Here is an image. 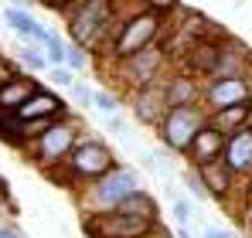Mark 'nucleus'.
<instances>
[{
	"label": "nucleus",
	"mask_w": 252,
	"mask_h": 238,
	"mask_svg": "<svg viewBox=\"0 0 252 238\" xmlns=\"http://www.w3.org/2000/svg\"><path fill=\"white\" fill-rule=\"evenodd\" d=\"M201 238H232L228 232H221V228H205V235Z\"/></svg>",
	"instance_id": "2f4dec72"
},
{
	"label": "nucleus",
	"mask_w": 252,
	"mask_h": 238,
	"mask_svg": "<svg viewBox=\"0 0 252 238\" xmlns=\"http://www.w3.org/2000/svg\"><path fill=\"white\" fill-rule=\"evenodd\" d=\"M225 143H228V136L221 129H215L211 122H205V129L194 136V143L184 157L191 160V167H205V163H215L225 157Z\"/></svg>",
	"instance_id": "9b49d317"
},
{
	"label": "nucleus",
	"mask_w": 252,
	"mask_h": 238,
	"mask_svg": "<svg viewBox=\"0 0 252 238\" xmlns=\"http://www.w3.org/2000/svg\"><path fill=\"white\" fill-rule=\"evenodd\" d=\"M205 122H208V109L201 102L198 106H170L157 129H160L164 147H170L174 153H188L194 136L205 129Z\"/></svg>",
	"instance_id": "20e7f679"
},
{
	"label": "nucleus",
	"mask_w": 252,
	"mask_h": 238,
	"mask_svg": "<svg viewBox=\"0 0 252 238\" xmlns=\"http://www.w3.org/2000/svg\"><path fill=\"white\" fill-rule=\"evenodd\" d=\"M167 65L170 55L164 44H150L129 58H120V79L129 89H143V85H157V82L167 79Z\"/></svg>",
	"instance_id": "0eeeda50"
},
{
	"label": "nucleus",
	"mask_w": 252,
	"mask_h": 238,
	"mask_svg": "<svg viewBox=\"0 0 252 238\" xmlns=\"http://www.w3.org/2000/svg\"><path fill=\"white\" fill-rule=\"evenodd\" d=\"M174 221H177V225H188V221H191V204L184 198L174 201Z\"/></svg>",
	"instance_id": "bb28decb"
},
{
	"label": "nucleus",
	"mask_w": 252,
	"mask_h": 238,
	"mask_svg": "<svg viewBox=\"0 0 252 238\" xmlns=\"http://www.w3.org/2000/svg\"><path fill=\"white\" fill-rule=\"evenodd\" d=\"M3 21H7V24H10L21 38H31V41H38V44H44V41L51 38V31H48V28H41V24H38L28 10H21V7H10V10L3 14Z\"/></svg>",
	"instance_id": "a211bd4d"
},
{
	"label": "nucleus",
	"mask_w": 252,
	"mask_h": 238,
	"mask_svg": "<svg viewBox=\"0 0 252 238\" xmlns=\"http://www.w3.org/2000/svg\"><path fill=\"white\" fill-rule=\"evenodd\" d=\"M82 228L89 238H147L157 232V221L136 218L126 211H106V214H82Z\"/></svg>",
	"instance_id": "6e6552de"
},
{
	"label": "nucleus",
	"mask_w": 252,
	"mask_h": 238,
	"mask_svg": "<svg viewBox=\"0 0 252 238\" xmlns=\"http://www.w3.org/2000/svg\"><path fill=\"white\" fill-rule=\"evenodd\" d=\"M38 3H44V7H51V10H68L75 0H38Z\"/></svg>",
	"instance_id": "c85d7f7f"
},
{
	"label": "nucleus",
	"mask_w": 252,
	"mask_h": 238,
	"mask_svg": "<svg viewBox=\"0 0 252 238\" xmlns=\"http://www.w3.org/2000/svg\"><path fill=\"white\" fill-rule=\"evenodd\" d=\"M208 122L215 126V129H221L225 136H232V133L252 126V102L232 106V109H215V113H208Z\"/></svg>",
	"instance_id": "dca6fc26"
},
{
	"label": "nucleus",
	"mask_w": 252,
	"mask_h": 238,
	"mask_svg": "<svg viewBox=\"0 0 252 238\" xmlns=\"http://www.w3.org/2000/svg\"><path fill=\"white\" fill-rule=\"evenodd\" d=\"M17 61H21V65H28L31 72H48V68H51L48 55H41V51H38V48H31V44H21V48H17Z\"/></svg>",
	"instance_id": "aec40b11"
},
{
	"label": "nucleus",
	"mask_w": 252,
	"mask_h": 238,
	"mask_svg": "<svg viewBox=\"0 0 252 238\" xmlns=\"http://www.w3.org/2000/svg\"><path fill=\"white\" fill-rule=\"evenodd\" d=\"M225 163L232 167V174L239 177V180H246L252 174V126L246 129H239V133H232L228 136V143H225Z\"/></svg>",
	"instance_id": "ddd939ff"
},
{
	"label": "nucleus",
	"mask_w": 252,
	"mask_h": 238,
	"mask_svg": "<svg viewBox=\"0 0 252 238\" xmlns=\"http://www.w3.org/2000/svg\"><path fill=\"white\" fill-rule=\"evenodd\" d=\"M201 92H205V82H198V75H191V72H174L164 79L167 106H198Z\"/></svg>",
	"instance_id": "f8f14e48"
},
{
	"label": "nucleus",
	"mask_w": 252,
	"mask_h": 238,
	"mask_svg": "<svg viewBox=\"0 0 252 238\" xmlns=\"http://www.w3.org/2000/svg\"><path fill=\"white\" fill-rule=\"evenodd\" d=\"M129 106H133V116L140 119L143 126H160L164 113L170 109L167 95H164V82H157V85H143V89H133Z\"/></svg>",
	"instance_id": "9d476101"
},
{
	"label": "nucleus",
	"mask_w": 252,
	"mask_h": 238,
	"mask_svg": "<svg viewBox=\"0 0 252 238\" xmlns=\"http://www.w3.org/2000/svg\"><path fill=\"white\" fill-rule=\"evenodd\" d=\"M184 180H188V187H191V194H194V198H211V194H208V184H205V177H201V170H198V167H191V170L184 174Z\"/></svg>",
	"instance_id": "4be33fe9"
},
{
	"label": "nucleus",
	"mask_w": 252,
	"mask_h": 238,
	"mask_svg": "<svg viewBox=\"0 0 252 238\" xmlns=\"http://www.w3.org/2000/svg\"><path fill=\"white\" fill-rule=\"evenodd\" d=\"M242 194H246V198H252V174L246 177V184H242Z\"/></svg>",
	"instance_id": "473e14b6"
},
{
	"label": "nucleus",
	"mask_w": 252,
	"mask_h": 238,
	"mask_svg": "<svg viewBox=\"0 0 252 238\" xmlns=\"http://www.w3.org/2000/svg\"><path fill=\"white\" fill-rule=\"evenodd\" d=\"M65 65H68L72 72H79V68H85V48L79 44V41H72V44L65 48Z\"/></svg>",
	"instance_id": "5701e85b"
},
{
	"label": "nucleus",
	"mask_w": 252,
	"mask_h": 238,
	"mask_svg": "<svg viewBox=\"0 0 252 238\" xmlns=\"http://www.w3.org/2000/svg\"><path fill=\"white\" fill-rule=\"evenodd\" d=\"M62 167L68 170L72 184H92V180H99L102 174H109L116 167V157L102 140H79Z\"/></svg>",
	"instance_id": "423d86ee"
},
{
	"label": "nucleus",
	"mask_w": 252,
	"mask_h": 238,
	"mask_svg": "<svg viewBox=\"0 0 252 238\" xmlns=\"http://www.w3.org/2000/svg\"><path fill=\"white\" fill-rule=\"evenodd\" d=\"M198 170H201V177H205V184H208V194L215 201H228V198H232V191H235L239 177L232 174V167H228L225 160L205 163V167H198Z\"/></svg>",
	"instance_id": "2eb2a0df"
},
{
	"label": "nucleus",
	"mask_w": 252,
	"mask_h": 238,
	"mask_svg": "<svg viewBox=\"0 0 252 238\" xmlns=\"http://www.w3.org/2000/svg\"><path fill=\"white\" fill-rule=\"evenodd\" d=\"M120 211H126V214H136V218H150V221H157V201L150 198L147 191H136L133 198H126Z\"/></svg>",
	"instance_id": "6ab92c4d"
},
{
	"label": "nucleus",
	"mask_w": 252,
	"mask_h": 238,
	"mask_svg": "<svg viewBox=\"0 0 252 238\" xmlns=\"http://www.w3.org/2000/svg\"><path fill=\"white\" fill-rule=\"evenodd\" d=\"M177 238H191V235H188V228H184V225H177Z\"/></svg>",
	"instance_id": "f704fd0d"
},
{
	"label": "nucleus",
	"mask_w": 252,
	"mask_h": 238,
	"mask_svg": "<svg viewBox=\"0 0 252 238\" xmlns=\"http://www.w3.org/2000/svg\"><path fill=\"white\" fill-rule=\"evenodd\" d=\"M68 21V34L79 41L85 51L99 48L106 34H116V0H75L65 10Z\"/></svg>",
	"instance_id": "f257e3e1"
},
{
	"label": "nucleus",
	"mask_w": 252,
	"mask_h": 238,
	"mask_svg": "<svg viewBox=\"0 0 252 238\" xmlns=\"http://www.w3.org/2000/svg\"><path fill=\"white\" fill-rule=\"evenodd\" d=\"M75 143H79L75 122L58 119V122L48 126L44 133L31 136V143H28V157H31V163H38V167L55 170V167H62V163L68 160V153L75 150Z\"/></svg>",
	"instance_id": "39448f33"
},
{
	"label": "nucleus",
	"mask_w": 252,
	"mask_h": 238,
	"mask_svg": "<svg viewBox=\"0 0 252 238\" xmlns=\"http://www.w3.org/2000/svg\"><path fill=\"white\" fill-rule=\"evenodd\" d=\"M72 95H75L79 106H92V92H89L85 85H72Z\"/></svg>",
	"instance_id": "cd10ccee"
},
{
	"label": "nucleus",
	"mask_w": 252,
	"mask_h": 238,
	"mask_svg": "<svg viewBox=\"0 0 252 238\" xmlns=\"http://www.w3.org/2000/svg\"><path fill=\"white\" fill-rule=\"evenodd\" d=\"M0 238H24L17 228H10V225H0Z\"/></svg>",
	"instance_id": "c756f323"
},
{
	"label": "nucleus",
	"mask_w": 252,
	"mask_h": 238,
	"mask_svg": "<svg viewBox=\"0 0 252 238\" xmlns=\"http://www.w3.org/2000/svg\"><path fill=\"white\" fill-rule=\"evenodd\" d=\"M252 102V79L242 75H215L205 79V92H201V106L215 113V109H232V106H242Z\"/></svg>",
	"instance_id": "1a4fd4ad"
},
{
	"label": "nucleus",
	"mask_w": 252,
	"mask_h": 238,
	"mask_svg": "<svg viewBox=\"0 0 252 238\" xmlns=\"http://www.w3.org/2000/svg\"><path fill=\"white\" fill-rule=\"evenodd\" d=\"M17 116L24 119V122H41V119H62L65 116V102L55 95V92H34L21 109H17Z\"/></svg>",
	"instance_id": "4468645a"
},
{
	"label": "nucleus",
	"mask_w": 252,
	"mask_h": 238,
	"mask_svg": "<svg viewBox=\"0 0 252 238\" xmlns=\"http://www.w3.org/2000/svg\"><path fill=\"white\" fill-rule=\"evenodd\" d=\"M143 10H154V14H170V10H177V0H143Z\"/></svg>",
	"instance_id": "a878e982"
},
{
	"label": "nucleus",
	"mask_w": 252,
	"mask_h": 238,
	"mask_svg": "<svg viewBox=\"0 0 252 238\" xmlns=\"http://www.w3.org/2000/svg\"><path fill=\"white\" fill-rule=\"evenodd\" d=\"M3 214H7V198H3V191H0V221H3Z\"/></svg>",
	"instance_id": "72a5a7b5"
},
{
	"label": "nucleus",
	"mask_w": 252,
	"mask_h": 238,
	"mask_svg": "<svg viewBox=\"0 0 252 238\" xmlns=\"http://www.w3.org/2000/svg\"><path fill=\"white\" fill-rule=\"evenodd\" d=\"M48 79L55 82V85H68V89L75 85V79H72V68H68V65H65V68H62V65L48 68Z\"/></svg>",
	"instance_id": "393cba45"
},
{
	"label": "nucleus",
	"mask_w": 252,
	"mask_h": 238,
	"mask_svg": "<svg viewBox=\"0 0 252 238\" xmlns=\"http://www.w3.org/2000/svg\"><path fill=\"white\" fill-rule=\"evenodd\" d=\"M164 28H167V24H164L160 14H154V10H136L133 17H126L123 24L116 28V34H113V58L120 61V58H129V55H136V51L157 44V41L164 38Z\"/></svg>",
	"instance_id": "7ed1b4c3"
},
{
	"label": "nucleus",
	"mask_w": 252,
	"mask_h": 238,
	"mask_svg": "<svg viewBox=\"0 0 252 238\" xmlns=\"http://www.w3.org/2000/svg\"><path fill=\"white\" fill-rule=\"evenodd\" d=\"M92 106H95L102 116H116V113H120V99H116V95H109V92H102V89H95V92H92Z\"/></svg>",
	"instance_id": "412c9836"
},
{
	"label": "nucleus",
	"mask_w": 252,
	"mask_h": 238,
	"mask_svg": "<svg viewBox=\"0 0 252 238\" xmlns=\"http://www.w3.org/2000/svg\"><path fill=\"white\" fill-rule=\"evenodd\" d=\"M106 122H109L113 133H123V119H120V116H106Z\"/></svg>",
	"instance_id": "7c9ffc66"
},
{
	"label": "nucleus",
	"mask_w": 252,
	"mask_h": 238,
	"mask_svg": "<svg viewBox=\"0 0 252 238\" xmlns=\"http://www.w3.org/2000/svg\"><path fill=\"white\" fill-rule=\"evenodd\" d=\"M44 48H48V61H51V68H55V65H65V48H68V44H62V41L51 34V38L44 41Z\"/></svg>",
	"instance_id": "b1692460"
},
{
	"label": "nucleus",
	"mask_w": 252,
	"mask_h": 238,
	"mask_svg": "<svg viewBox=\"0 0 252 238\" xmlns=\"http://www.w3.org/2000/svg\"><path fill=\"white\" fill-rule=\"evenodd\" d=\"M140 191V180L133 170L126 167H113L109 174H102L99 180L85 184L79 194V208L82 214H106V211H120L126 198H133Z\"/></svg>",
	"instance_id": "f03ea898"
},
{
	"label": "nucleus",
	"mask_w": 252,
	"mask_h": 238,
	"mask_svg": "<svg viewBox=\"0 0 252 238\" xmlns=\"http://www.w3.org/2000/svg\"><path fill=\"white\" fill-rule=\"evenodd\" d=\"M34 92H41V89H38V82L31 79V75H14L10 82L0 85V106H7V109H21Z\"/></svg>",
	"instance_id": "f3484780"
},
{
	"label": "nucleus",
	"mask_w": 252,
	"mask_h": 238,
	"mask_svg": "<svg viewBox=\"0 0 252 238\" xmlns=\"http://www.w3.org/2000/svg\"><path fill=\"white\" fill-rule=\"evenodd\" d=\"M147 238H170V235H164V232L157 228V232H150V235H147Z\"/></svg>",
	"instance_id": "c9c22d12"
}]
</instances>
